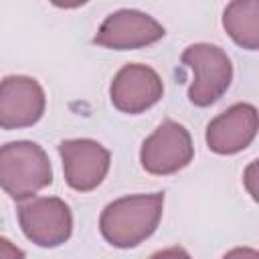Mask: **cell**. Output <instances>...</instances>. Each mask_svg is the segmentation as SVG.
<instances>
[{
  "label": "cell",
  "instance_id": "cell-1",
  "mask_svg": "<svg viewBox=\"0 0 259 259\" xmlns=\"http://www.w3.org/2000/svg\"><path fill=\"white\" fill-rule=\"evenodd\" d=\"M164 208V194H136L105 206L99 219L101 235L119 249H130L146 241L158 227Z\"/></svg>",
  "mask_w": 259,
  "mask_h": 259
},
{
  "label": "cell",
  "instance_id": "cell-2",
  "mask_svg": "<svg viewBox=\"0 0 259 259\" xmlns=\"http://www.w3.org/2000/svg\"><path fill=\"white\" fill-rule=\"evenodd\" d=\"M53 182V168L45 150L34 142H10L0 148V188L24 200Z\"/></svg>",
  "mask_w": 259,
  "mask_h": 259
},
{
  "label": "cell",
  "instance_id": "cell-3",
  "mask_svg": "<svg viewBox=\"0 0 259 259\" xmlns=\"http://www.w3.org/2000/svg\"><path fill=\"white\" fill-rule=\"evenodd\" d=\"M182 63L194 73V81L188 91L194 105L206 107L227 91L233 67L223 49L214 45H192L182 53Z\"/></svg>",
  "mask_w": 259,
  "mask_h": 259
},
{
  "label": "cell",
  "instance_id": "cell-4",
  "mask_svg": "<svg viewBox=\"0 0 259 259\" xmlns=\"http://www.w3.org/2000/svg\"><path fill=\"white\" fill-rule=\"evenodd\" d=\"M194 156L190 134L184 125L166 119L142 146V166L150 174H174L190 164Z\"/></svg>",
  "mask_w": 259,
  "mask_h": 259
},
{
  "label": "cell",
  "instance_id": "cell-5",
  "mask_svg": "<svg viewBox=\"0 0 259 259\" xmlns=\"http://www.w3.org/2000/svg\"><path fill=\"white\" fill-rule=\"evenodd\" d=\"M24 235L38 247H59L73 231V217L61 198H32L18 206Z\"/></svg>",
  "mask_w": 259,
  "mask_h": 259
},
{
  "label": "cell",
  "instance_id": "cell-6",
  "mask_svg": "<svg viewBox=\"0 0 259 259\" xmlns=\"http://www.w3.org/2000/svg\"><path fill=\"white\" fill-rule=\"evenodd\" d=\"M65 180L73 190L89 192L109 170V152L93 140H65L59 144Z\"/></svg>",
  "mask_w": 259,
  "mask_h": 259
},
{
  "label": "cell",
  "instance_id": "cell-7",
  "mask_svg": "<svg viewBox=\"0 0 259 259\" xmlns=\"http://www.w3.org/2000/svg\"><path fill=\"white\" fill-rule=\"evenodd\" d=\"M164 36V26L138 10H119L105 18L93 42L113 51H127L152 45Z\"/></svg>",
  "mask_w": 259,
  "mask_h": 259
},
{
  "label": "cell",
  "instance_id": "cell-8",
  "mask_svg": "<svg viewBox=\"0 0 259 259\" xmlns=\"http://www.w3.org/2000/svg\"><path fill=\"white\" fill-rule=\"evenodd\" d=\"M42 111L45 91L34 79L12 75L0 83V127H28L42 117Z\"/></svg>",
  "mask_w": 259,
  "mask_h": 259
},
{
  "label": "cell",
  "instance_id": "cell-9",
  "mask_svg": "<svg viewBox=\"0 0 259 259\" xmlns=\"http://www.w3.org/2000/svg\"><path fill=\"white\" fill-rule=\"evenodd\" d=\"M164 93L162 79L146 65H125L111 83V101L123 113H142Z\"/></svg>",
  "mask_w": 259,
  "mask_h": 259
},
{
  "label": "cell",
  "instance_id": "cell-10",
  "mask_svg": "<svg viewBox=\"0 0 259 259\" xmlns=\"http://www.w3.org/2000/svg\"><path fill=\"white\" fill-rule=\"evenodd\" d=\"M257 132V111L249 103H237L214 117L206 127V144L217 154L245 150Z\"/></svg>",
  "mask_w": 259,
  "mask_h": 259
},
{
  "label": "cell",
  "instance_id": "cell-11",
  "mask_svg": "<svg viewBox=\"0 0 259 259\" xmlns=\"http://www.w3.org/2000/svg\"><path fill=\"white\" fill-rule=\"evenodd\" d=\"M223 24L237 45L249 51H255L259 47V2L257 0L231 2L225 10Z\"/></svg>",
  "mask_w": 259,
  "mask_h": 259
},
{
  "label": "cell",
  "instance_id": "cell-12",
  "mask_svg": "<svg viewBox=\"0 0 259 259\" xmlns=\"http://www.w3.org/2000/svg\"><path fill=\"white\" fill-rule=\"evenodd\" d=\"M0 259H24V251L18 249L8 239L0 237Z\"/></svg>",
  "mask_w": 259,
  "mask_h": 259
},
{
  "label": "cell",
  "instance_id": "cell-13",
  "mask_svg": "<svg viewBox=\"0 0 259 259\" xmlns=\"http://www.w3.org/2000/svg\"><path fill=\"white\" fill-rule=\"evenodd\" d=\"M150 259H190V255L180 247H170V249H162L154 253Z\"/></svg>",
  "mask_w": 259,
  "mask_h": 259
},
{
  "label": "cell",
  "instance_id": "cell-14",
  "mask_svg": "<svg viewBox=\"0 0 259 259\" xmlns=\"http://www.w3.org/2000/svg\"><path fill=\"white\" fill-rule=\"evenodd\" d=\"M223 259H259V253L255 249H247V247H239L229 251Z\"/></svg>",
  "mask_w": 259,
  "mask_h": 259
},
{
  "label": "cell",
  "instance_id": "cell-15",
  "mask_svg": "<svg viewBox=\"0 0 259 259\" xmlns=\"http://www.w3.org/2000/svg\"><path fill=\"white\" fill-rule=\"evenodd\" d=\"M255 170H257V164L253 162L249 168H247V174H245V182H247V188H249V192H251V196L257 200V190H255Z\"/></svg>",
  "mask_w": 259,
  "mask_h": 259
}]
</instances>
